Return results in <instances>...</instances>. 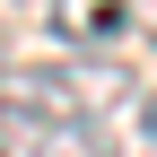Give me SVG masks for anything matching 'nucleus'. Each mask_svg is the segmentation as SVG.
<instances>
[{
	"label": "nucleus",
	"instance_id": "1",
	"mask_svg": "<svg viewBox=\"0 0 157 157\" xmlns=\"http://www.w3.org/2000/svg\"><path fill=\"white\" fill-rule=\"evenodd\" d=\"M113 96H122L113 61H35L0 78V113H17V122H105Z\"/></svg>",
	"mask_w": 157,
	"mask_h": 157
},
{
	"label": "nucleus",
	"instance_id": "2",
	"mask_svg": "<svg viewBox=\"0 0 157 157\" xmlns=\"http://www.w3.org/2000/svg\"><path fill=\"white\" fill-rule=\"evenodd\" d=\"M52 35L78 52H113L131 35V0H52Z\"/></svg>",
	"mask_w": 157,
	"mask_h": 157
},
{
	"label": "nucleus",
	"instance_id": "3",
	"mask_svg": "<svg viewBox=\"0 0 157 157\" xmlns=\"http://www.w3.org/2000/svg\"><path fill=\"white\" fill-rule=\"evenodd\" d=\"M9 157H113L105 122H17L9 113Z\"/></svg>",
	"mask_w": 157,
	"mask_h": 157
},
{
	"label": "nucleus",
	"instance_id": "4",
	"mask_svg": "<svg viewBox=\"0 0 157 157\" xmlns=\"http://www.w3.org/2000/svg\"><path fill=\"white\" fill-rule=\"evenodd\" d=\"M131 26H148V35H157V0H131Z\"/></svg>",
	"mask_w": 157,
	"mask_h": 157
},
{
	"label": "nucleus",
	"instance_id": "5",
	"mask_svg": "<svg viewBox=\"0 0 157 157\" xmlns=\"http://www.w3.org/2000/svg\"><path fill=\"white\" fill-rule=\"evenodd\" d=\"M140 131H148V140H157V87L140 96Z\"/></svg>",
	"mask_w": 157,
	"mask_h": 157
}]
</instances>
